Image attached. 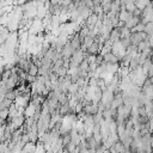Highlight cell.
<instances>
[{
  "mask_svg": "<svg viewBox=\"0 0 153 153\" xmlns=\"http://www.w3.org/2000/svg\"><path fill=\"white\" fill-rule=\"evenodd\" d=\"M75 50L72 48V45H71V43H69V39H68V42L62 47V57L63 59H69L72 55H73V53H74Z\"/></svg>",
  "mask_w": 153,
  "mask_h": 153,
  "instance_id": "6da1fadb",
  "label": "cell"
},
{
  "mask_svg": "<svg viewBox=\"0 0 153 153\" xmlns=\"http://www.w3.org/2000/svg\"><path fill=\"white\" fill-rule=\"evenodd\" d=\"M10 122L12 123V126L14 127V129H17V128H20V127L24 124V122H25V116H24V114H23V115H19V116L12 117Z\"/></svg>",
  "mask_w": 153,
  "mask_h": 153,
  "instance_id": "7a4b0ae2",
  "label": "cell"
},
{
  "mask_svg": "<svg viewBox=\"0 0 153 153\" xmlns=\"http://www.w3.org/2000/svg\"><path fill=\"white\" fill-rule=\"evenodd\" d=\"M103 60H104L105 62H110V63H118V61H120L118 56H117L116 54H114L112 51H109V53H106V54L104 55Z\"/></svg>",
  "mask_w": 153,
  "mask_h": 153,
  "instance_id": "3957f363",
  "label": "cell"
},
{
  "mask_svg": "<svg viewBox=\"0 0 153 153\" xmlns=\"http://www.w3.org/2000/svg\"><path fill=\"white\" fill-rule=\"evenodd\" d=\"M76 11H78L79 17H81L82 19H86L91 14V10L88 7H86V6H78L76 7Z\"/></svg>",
  "mask_w": 153,
  "mask_h": 153,
  "instance_id": "277c9868",
  "label": "cell"
},
{
  "mask_svg": "<svg viewBox=\"0 0 153 153\" xmlns=\"http://www.w3.org/2000/svg\"><path fill=\"white\" fill-rule=\"evenodd\" d=\"M139 22H140V18H139V17L131 16V17H129V18L124 22V26H126V27H128V29H133V27H134Z\"/></svg>",
  "mask_w": 153,
  "mask_h": 153,
  "instance_id": "5b68a950",
  "label": "cell"
},
{
  "mask_svg": "<svg viewBox=\"0 0 153 153\" xmlns=\"http://www.w3.org/2000/svg\"><path fill=\"white\" fill-rule=\"evenodd\" d=\"M84 112H86L87 115H94L97 111H98V105L96 104V103H92V104H90V105H86V106H84Z\"/></svg>",
  "mask_w": 153,
  "mask_h": 153,
  "instance_id": "8992f818",
  "label": "cell"
},
{
  "mask_svg": "<svg viewBox=\"0 0 153 153\" xmlns=\"http://www.w3.org/2000/svg\"><path fill=\"white\" fill-rule=\"evenodd\" d=\"M139 66H140V63H139V54H137V55L133 56V57L129 60V62H128V67H129L130 71H134V69H136Z\"/></svg>",
  "mask_w": 153,
  "mask_h": 153,
  "instance_id": "52a82bcc",
  "label": "cell"
},
{
  "mask_svg": "<svg viewBox=\"0 0 153 153\" xmlns=\"http://www.w3.org/2000/svg\"><path fill=\"white\" fill-rule=\"evenodd\" d=\"M102 96H103V90L100 88V87H96V90H94V96H93V99H92V103H98V102H100L102 100Z\"/></svg>",
  "mask_w": 153,
  "mask_h": 153,
  "instance_id": "ba28073f",
  "label": "cell"
},
{
  "mask_svg": "<svg viewBox=\"0 0 153 153\" xmlns=\"http://www.w3.org/2000/svg\"><path fill=\"white\" fill-rule=\"evenodd\" d=\"M35 111H36V108H35L31 103H29V104L24 108V116H25V117H30V116H32V115L35 114Z\"/></svg>",
  "mask_w": 153,
  "mask_h": 153,
  "instance_id": "9c48e42d",
  "label": "cell"
},
{
  "mask_svg": "<svg viewBox=\"0 0 153 153\" xmlns=\"http://www.w3.org/2000/svg\"><path fill=\"white\" fill-rule=\"evenodd\" d=\"M22 152H36V142H32V141H29L27 143H25L23 146V149Z\"/></svg>",
  "mask_w": 153,
  "mask_h": 153,
  "instance_id": "30bf717a",
  "label": "cell"
},
{
  "mask_svg": "<svg viewBox=\"0 0 153 153\" xmlns=\"http://www.w3.org/2000/svg\"><path fill=\"white\" fill-rule=\"evenodd\" d=\"M133 16V13L131 12H128L127 10H121L120 12H118V14H117V17H118V19L120 20H122V22H126L129 17H131Z\"/></svg>",
  "mask_w": 153,
  "mask_h": 153,
  "instance_id": "8fae6325",
  "label": "cell"
},
{
  "mask_svg": "<svg viewBox=\"0 0 153 153\" xmlns=\"http://www.w3.org/2000/svg\"><path fill=\"white\" fill-rule=\"evenodd\" d=\"M86 53L87 54H97V53H99V45H98V43L97 42H93L90 47H87V49H86Z\"/></svg>",
  "mask_w": 153,
  "mask_h": 153,
  "instance_id": "7c38bea8",
  "label": "cell"
},
{
  "mask_svg": "<svg viewBox=\"0 0 153 153\" xmlns=\"http://www.w3.org/2000/svg\"><path fill=\"white\" fill-rule=\"evenodd\" d=\"M137 53H141L143 49H146L147 47H151L149 45V42H148V39H142L141 42H139L137 43Z\"/></svg>",
  "mask_w": 153,
  "mask_h": 153,
  "instance_id": "4fadbf2b",
  "label": "cell"
},
{
  "mask_svg": "<svg viewBox=\"0 0 153 153\" xmlns=\"http://www.w3.org/2000/svg\"><path fill=\"white\" fill-rule=\"evenodd\" d=\"M142 57H145V59H147V57H151L152 56V54H153V47H147L146 49H143L141 53H139Z\"/></svg>",
  "mask_w": 153,
  "mask_h": 153,
  "instance_id": "5bb4252c",
  "label": "cell"
},
{
  "mask_svg": "<svg viewBox=\"0 0 153 153\" xmlns=\"http://www.w3.org/2000/svg\"><path fill=\"white\" fill-rule=\"evenodd\" d=\"M130 29L126 27V26H121V32H120V38H124V37H130Z\"/></svg>",
  "mask_w": 153,
  "mask_h": 153,
  "instance_id": "9a60e30c",
  "label": "cell"
},
{
  "mask_svg": "<svg viewBox=\"0 0 153 153\" xmlns=\"http://www.w3.org/2000/svg\"><path fill=\"white\" fill-rule=\"evenodd\" d=\"M97 20H98L97 14H96V13H91V14H90V16L86 18V24H92V25H96Z\"/></svg>",
  "mask_w": 153,
  "mask_h": 153,
  "instance_id": "2e32d148",
  "label": "cell"
},
{
  "mask_svg": "<svg viewBox=\"0 0 153 153\" xmlns=\"http://www.w3.org/2000/svg\"><path fill=\"white\" fill-rule=\"evenodd\" d=\"M79 90V85L76 82H71V85L68 86V92L67 93H71V94H74L76 93Z\"/></svg>",
  "mask_w": 153,
  "mask_h": 153,
  "instance_id": "e0dca14e",
  "label": "cell"
},
{
  "mask_svg": "<svg viewBox=\"0 0 153 153\" xmlns=\"http://www.w3.org/2000/svg\"><path fill=\"white\" fill-rule=\"evenodd\" d=\"M151 0H135V6L140 10H142L143 7H146L148 4H149Z\"/></svg>",
  "mask_w": 153,
  "mask_h": 153,
  "instance_id": "ac0fdd59",
  "label": "cell"
},
{
  "mask_svg": "<svg viewBox=\"0 0 153 153\" xmlns=\"http://www.w3.org/2000/svg\"><path fill=\"white\" fill-rule=\"evenodd\" d=\"M27 73H29V74H31V75H37V74H38V66H37V65H35V63H31V65H30V67H29Z\"/></svg>",
  "mask_w": 153,
  "mask_h": 153,
  "instance_id": "d6986e66",
  "label": "cell"
},
{
  "mask_svg": "<svg viewBox=\"0 0 153 153\" xmlns=\"http://www.w3.org/2000/svg\"><path fill=\"white\" fill-rule=\"evenodd\" d=\"M27 134H29V136H30V141L36 142V141L38 140V131H36V130H29Z\"/></svg>",
  "mask_w": 153,
  "mask_h": 153,
  "instance_id": "ffe728a7",
  "label": "cell"
},
{
  "mask_svg": "<svg viewBox=\"0 0 153 153\" xmlns=\"http://www.w3.org/2000/svg\"><path fill=\"white\" fill-rule=\"evenodd\" d=\"M136 8V6H135V0H130V1H128L127 4H126V10L128 11V12H131L133 13V11Z\"/></svg>",
  "mask_w": 153,
  "mask_h": 153,
  "instance_id": "44dd1931",
  "label": "cell"
},
{
  "mask_svg": "<svg viewBox=\"0 0 153 153\" xmlns=\"http://www.w3.org/2000/svg\"><path fill=\"white\" fill-rule=\"evenodd\" d=\"M59 19H60V23L61 24L68 23L69 22V13H60L59 14Z\"/></svg>",
  "mask_w": 153,
  "mask_h": 153,
  "instance_id": "7402d4cb",
  "label": "cell"
},
{
  "mask_svg": "<svg viewBox=\"0 0 153 153\" xmlns=\"http://www.w3.org/2000/svg\"><path fill=\"white\" fill-rule=\"evenodd\" d=\"M120 42H121V44L124 47V48H127L128 45H130L131 44V42H130V37H124V38H120Z\"/></svg>",
  "mask_w": 153,
  "mask_h": 153,
  "instance_id": "603a6c76",
  "label": "cell"
},
{
  "mask_svg": "<svg viewBox=\"0 0 153 153\" xmlns=\"http://www.w3.org/2000/svg\"><path fill=\"white\" fill-rule=\"evenodd\" d=\"M30 141V136H29V134L27 133H23L22 134V139H20V143L24 146L25 143H27Z\"/></svg>",
  "mask_w": 153,
  "mask_h": 153,
  "instance_id": "cb8c5ba5",
  "label": "cell"
},
{
  "mask_svg": "<svg viewBox=\"0 0 153 153\" xmlns=\"http://www.w3.org/2000/svg\"><path fill=\"white\" fill-rule=\"evenodd\" d=\"M67 73H68V68H66L65 66H61L59 68V71H57V75L59 76H65Z\"/></svg>",
  "mask_w": 153,
  "mask_h": 153,
  "instance_id": "d4e9b609",
  "label": "cell"
},
{
  "mask_svg": "<svg viewBox=\"0 0 153 153\" xmlns=\"http://www.w3.org/2000/svg\"><path fill=\"white\" fill-rule=\"evenodd\" d=\"M79 67H80V69H82V71H87V69H88V61H87L86 59H84V60L79 63Z\"/></svg>",
  "mask_w": 153,
  "mask_h": 153,
  "instance_id": "484cf974",
  "label": "cell"
},
{
  "mask_svg": "<svg viewBox=\"0 0 153 153\" xmlns=\"http://www.w3.org/2000/svg\"><path fill=\"white\" fill-rule=\"evenodd\" d=\"M82 109H84V105L81 104V102H78L75 104V106H74V112L75 114H79L80 111H82Z\"/></svg>",
  "mask_w": 153,
  "mask_h": 153,
  "instance_id": "4316f807",
  "label": "cell"
},
{
  "mask_svg": "<svg viewBox=\"0 0 153 153\" xmlns=\"http://www.w3.org/2000/svg\"><path fill=\"white\" fill-rule=\"evenodd\" d=\"M36 80V75H31V74H26V78H25V81H26V84H31V82H33Z\"/></svg>",
  "mask_w": 153,
  "mask_h": 153,
  "instance_id": "83f0119b",
  "label": "cell"
},
{
  "mask_svg": "<svg viewBox=\"0 0 153 153\" xmlns=\"http://www.w3.org/2000/svg\"><path fill=\"white\" fill-rule=\"evenodd\" d=\"M141 13H142V10H140V8H137V7H136V8L133 11V16H135V17H139V18L141 17Z\"/></svg>",
  "mask_w": 153,
  "mask_h": 153,
  "instance_id": "f1b7e54d",
  "label": "cell"
},
{
  "mask_svg": "<svg viewBox=\"0 0 153 153\" xmlns=\"http://www.w3.org/2000/svg\"><path fill=\"white\" fill-rule=\"evenodd\" d=\"M78 79H79V74H78V73L71 74V82H76Z\"/></svg>",
  "mask_w": 153,
  "mask_h": 153,
  "instance_id": "f546056e",
  "label": "cell"
},
{
  "mask_svg": "<svg viewBox=\"0 0 153 153\" xmlns=\"http://www.w3.org/2000/svg\"><path fill=\"white\" fill-rule=\"evenodd\" d=\"M114 0H102V2H100V5L102 4H105V2H112Z\"/></svg>",
  "mask_w": 153,
  "mask_h": 153,
  "instance_id": "4dcf8cb0",
  "label": "cell"
},
{
  "mask_svg": "<svg viewBox=\"0 0 153 153\" xmlns=\"http://www.w3.org/2000/svg\"><path fill=\"white\" fill-rule=\"evenodd\" d=\"M4 29H5V26H2V25H0V33L4 31Z\"/></svg>",
  "mask_w": 153,
  "mask_h": 153,
  "instance_id": "1f68e13d",
  "label": "cell"
},
{
  "mask_svg": "<svg viewBox=\"0 0 153 153\" xmlns=\"http://www.w3.org/2000/svg\"><path fill=\"white\" fill-rule=\"evenodd\" d=\"M78 1H79V0H72V2L75 4V6H78Z\"/></svg>",
  "mask_w": 153,
  "mask_h": 153,
  "instance_id": "d6a6232c",
  "label": "cell"
},
{
  "mask_svg": "<svg viewBox=\"0 0 153 153\" xmlns=\"http://www.w3.org/2000/svg\"><path fill=\"white\" fill-rule=\"evenodd\" d=\"M151 60H152V62H153V54H152V56H151Z\"/></svg>",
  "mask_w": 153,
  "mask_h": 153,
  "instance_id": "836d02e7",
  "label": "cell"
}]
</instances>
